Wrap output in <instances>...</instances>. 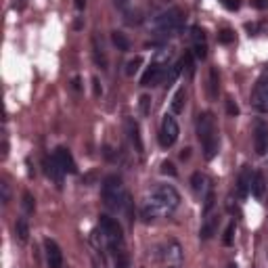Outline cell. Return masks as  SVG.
Segmentation results:
<instances>
[{"label": "cell", "mask_w": 268, "mask_h": 268, "mask_svg": "<svg viewBox=\"0 0 268 268\" xmlns=\"http://www.w3.org/2000/svg\"><path fill=\"white\" fill-rule=\"evenodd\" d=\"M143 65V57H134V59H130L128 63H126V76H134L139 72V67Z\"/></svg>", "instance_id": "cell-25"}, {"label": "cell", "mask_w": 268, "mask_h": 268, "mask_svg": "<svg viewBox=\"0 0 268 268\" xmlns=\"http://www.w3.org/2000/svg\"><path fill=\"white\" fill-rule=\"evenodd\" d=\"M235 231H237V225H235V220L233 222H229V227H227V231H225V237H222V243L227 245H233V237H235Z\"/></svg>", "instance_id": "cell-27"}, {"label": "cell", "mask_w": 268, "mask_h": 268, "mask_svg": "<svg viewBox=\"0 0 268 268\" xmlns=\"http://www.w3.org/2000/svg\"><path fill=\"white\" fill-rule=\"evenodd\" d=\"M183 24H185V13L178 7H172V9H168V11L160 13V15H155L149 21V32L155 38L166 40V38L174 36L178 30H181Z\"/></svg>", "instance_id": "cell-4"}, {"label": "cell", "mask_w": 268, "mask_h": 268, "mask_svg": "<svg viewBox=\"0 0 268 268\" xmlns=\"http://www.w3.org/2000/svg\"><path fill=\"white\" fill-rule=\"evenodd\" d=\"M95 243L99 248L111 250L114 254L124 250V233H122L120 222L107 214H103L99 218V231H95Z\"/></svg>", "instance_id": "cell-3"}, {"label": "cell", "mask_w": 268, "mask_h": 268, "mask_svg": "<svg viewBox=\"0 0 268 268\" xmlns=\"http://www.w3.org/2000/svg\"><path fill=\"white\" fill-rule=\"evenodd\" d=\"M21 199H24V210H26L28 214H32V212L36 210V199H34V195H32L30 191H26Z\"/></svg>", "instance_id": "cell-26"}, {"label": "cell", "mask_w": 268, "mask_h": 268, "mask_svg": "<svg viewBox=\"0 0 268 268\" xmlns=\"http://www.w3.org/2000/svg\"><path fill=\"white\" fill-rule=\"evenodd\" d=\"M252 5H254L256 9H260V11H262V9H266V7H268V0H254Z\"/></svg>", "instance_id": "cell-36"}, {"label": "cell", "mask_w": 268, "mask_h": 268, "mask_svg": "<svg viewBox=\"0 0 268 268\" xmlns=\"http://www.w3.org/2000/svg\"><path fill=\"white\" fill-rule=\"evenodd\" d=\"M101 195H103V204L109 208V210H114V212H124L130 220L134 216L132 212V204L134 201L130 199L124 183H122V178L118 174H111L107 176L105 181H103V189H101Z\"/></svg>", "instance_id": "cell-2"}, {"label": "cell", "mask_w": 268, "mask_h": 268, "mask_svg": "<svg viewBox=\"0 0 268 268\" xmlns=\"http://www.w3.org/2000/svg\"><path fill=\"white\" fill-rule=\"evenodd\" d=\"M15 235H17V239H19L21 243H26V241L30 239V225H28L26 218H19V220L15 222Z\"/></svg>", "instance_id": "cell-21"}, {"label": "cell", "mask_w": 268, "mask_h": 268, "mask_svg": "<svg viewBox=\"0 0 268 268\" xmlns=\"http://www.w3.org/2000/svg\"><path fill=\"white\" fill-rule=\"evenodd\" d=\"M252 105L262 111V114H266L268 111V72H264L260 76V80L256 82L254 91H252Z\"/></svg>", "instance_id": "cell-7"}, {"label": "cell", "mask_w": 268, "mask_h": 268, "mask_svg": "<svg viewBox=\"0 0 268 268\" xmlns=\"http://www.w3.org/2000/svg\"><path fill=\"white\" fill-rule=\"evenodd\" d=\"M233 40H235L233 30H222V32L218 34V42H220V44H231Z\"/></svg>", "instance_id": "cell-29"}, {"label": "cell", "mask_w": 268, "mask_h": 268, "mask_svg": "<svg viewBox=\"0 0 268 268\" xmlns=\"http://www.w3.org/2000/svg\"><path fill=\"white\" fill-rule=\"evenodd\" d=\"M162 174H168V176H176V168L172 162H164L162 164Z\"/></svg>", "instance_id": "cell-33"}, {"label": "cell", "mask_w": 268, "mask_h": 268, "mask_svg": "<svg viewBox=\"0 0 268 268\" xmlns=\"http://www.w3.org/2000/svg\"><path fill=\"white\" fill-rule=\"evenodd\" d=\"M141 11H134V13H130V11H126V24L128 26H139L141 24Z\"/></svg>", "instance_id": "cell-28"}, {"label": "cell", "mask_w": 268, "mask_h": 268, "mask_svg": "<svg viewBox=\"0 0 268 268\" xmlns=\"http://www.w3.org/2000/svg\"><path fill=\"white\" fill-rule=\"evenodd\" d=\"M254 149L258 155H266L268 151V124L264 120H256L254 124Z\"/></svg>", "instance_id": "cell-10"}, {"label": "cell", "mask_w": 268, "mask_h": 268, "mask_svg": "<svg viewBox=\"0 0 268 268\" xmlns=\"http://www.w3.org/2000/svg\"><path fill=\"white\" fill-rule=\"evenodd\" d=\"M220 93V76L216 67H210V74H208V97L210 101H216Z\"/></svg>", "instance_id": "cell-18"}, {"label": "cell", "mask_w": 268, "mask_h": 268, "mask_svg": "<svg viewBox=\"0 0 268 268\" xmlns=\"http://www.w3.org/2000/svg\"><path fill=\"white\" fill-rule=\"evenodd\" d=\"M191 42H193V55L204 61L208 57V44H206V34L201 28H193L191 30Z\"/></svg>", "instance_id": "cell-14"}, {"label": "cell", "mask_w": 268, "mask_h": 268, "mask_svg": "<svg viewBox=\"0 0 268 268\" xmlns=\"http://www.w3.org/2000/svg\"><path fill=\"white\" fill-rule=\"evenodd\" d=\"M227 268H237V264H229V266H227Z\"/></svg>", "instance_id": "cell-42"}, {"label": "cell", "mask_w": 268, "mask_h": 268, "mask_svg": "<svg viewBox=\"0 0 268 268\" xmlns=\"http://www.w3.org/2000/svg\"><path fill=\"white\" fill-rule=\"evenodd\" d=\"M160 256H162V260L166 264H172V266L181 264L183 262V248H181V243L174 241V239H168L160 248Z\"/></svg>", "instance_id": "cell-9"}, {"label": "cell", "mask_w": 268, "mask_h": 268, "mask_svg": "<svg viewBox=\"0 0 268 268\" xmlns=\"http://www.w3.org/2000/svg\"><path fill=\"white\" fill-rule=\"evenodd\" d=\"M197 139L204 149V158L214 160L218 153V132H216V122L210 111H201L197 116Z\"/></svg>", "instance_id": "cell-5"}, {"label": "cell", "mask_w": 268, "mask_h": 268, "mask_svg": "<svg viewBox=\"0 0 268 268\" xmlns=\"http://www.w3.org/2000/svg\"><path fill=\"white\" fill-rule=\"evenodd\" d=\"M126 134H128V141H130V145L134 147V151L137 153H143V137H141V128H139V124L134 122L132 118H128L126 120Z\"/></svg>", "instance_id": "cell-16"}, {"label": "cell", "mask_w": 268, "mask_h": 268, "mask_svg": "<svg viewBox=\"0 0 268 268\" xmlns=\"http://www.w3.org/2000/svg\"><path fill=\"white\" fill-rule=\"evenodd\" d=\"M93 57H95V63L101 67V70H107V57L103 53V47H99L97 38H93Z\"/></svg>", "instance_id": "cell-23"}, {"label": "cell", "mask_w": 268, "mask_h": 268, "mask_svg": "<svg viewBox=\"0 0 268 268\" xmlns=\"http://www.w3.org/2000/svg\"><path fill=\"white\" fill-rule=\"evenodd\" d=\"M55 160L59 162V166H61V170H63L65 174H76V172H78L76 160H74L72 151L67 149V147H57V149H55Z\"/></svg>", "instance_id": "cell-12"}, {"label": "cell", "mask_w": 268, "mask_h": 268, "mask_svg": "<svg viewBox=\"0 0 268 268\" xmlns=\"http://www.w3.org/2000/svg\"><path fill=\"white\" fill-rule=\"evenodd\" d=\"M84 7H86V0H76V9L78 11H84Z\"/></svg>", "instance_id": "cell-39"}, {"label": "cell", "mask_w": 268, "mask_h": 268, "mask_svg": "<svg viewBox=\"0 0 268 268\" xmlns=\"http://www.w3.org/2000/svg\"><path fill=\"white\" fill-rule=\"evenodd\" d=\"M227 114H229L231 118H235V116L239 114V107H237V103H235L231 97H227Z\"/></svg>", "instance_id": "cell-31"}, {"label": "cell", "mask_w": 268, "mask_h": 268, "mask_svg": "<svg viewBox=\"0 0 268 268\" xmlns=\"http://www.w3.org/2000/svg\"><path fill=\"white\" fill-rule=\"evenodd\" d=\"M130 3H132V0H114V5H116L118 9H122V11H126V9L130 7Z\"/></svg>", "instance_id": "cell-34"}, {"label": "cell", "mask_w": 268, "mask_h": 268, "mask_svg": "<svg viewBox=\"0 0 268 268\" xmlns=\"http://www.w3.org/2000/svg\"><path fill=\"white\" fill-rule=\"evenodd\" d=\"M74 88H76V91H80V78H74Z\"/></svg>", "instance_id": "cell-41"}, {"label": "cell", "mask_w": 268, "mask_h": 268, "mask_svg": "<svg viewBox=\"0 0 268 268\" xmlns=\"http://www.w3.org/2000/svg\"><path fill=\"white\" fill-rule=\"evenodd\" d=\"M264 191H266L264 174H262V172H254V178H252V195H254L256 199H262V197H264Z\"/></svg>", "instance_id": "cell-20"}, {"label": "cell", "mask_w": 268, "mask_h": 268, "mask_svg": "<svg viewBox=\"0 0 268 268\" xmlns=\"http://www.w3.org/2000/svg\"><path fill=\"white\" fill-rule=\"evenodd\" d=\"M168 70H172V67H166V65H162V63H158V61H151V65L147 67V72H145L143 78H141V86H143V88H149V86L162 84V82L166 80V76H168Z\"/></svg>", "instance_id": "cell-8"}, {"label": "cell", "mask_w": 268, "mask_h": 268, "mask_svg": "<svg viewBox=\"0 0 268 268\" xmlns=\"http://www.w3.org/2000/svg\"><path fill=\"white\" fill-rule=\"evenodd\" d=\"M26 7V0H15V9H24Z\"/></svg>", "instance_id": "cell-40"}, {"label": "cell", "mask_w": 268, "mask_h": 268, "mask_svg": "<svg viewBox=\"0 0 268 268\" xmlns=\"http://www.w3.org/2000/svg\"><path fill=\"white\" fill-rule=\"evenodd\" d=\"M0 193H3V204L7 206L11 201V191H9V185L7 183H0Z\"/></svg>", "instance_id": "cell-32"}, {"label": "cell", "mask_w": 268, "mask_h": 268, "mask_svg": "<svg viewBox=\"0 0 268 268\" xmlns=\"http://www.w3.org/2000/svg\"><path fill=\"white\" fill-rule=\"evenodd\" d=\"M252 178H254L252 168L243 166L239 176H237V193H239V197H248L252 193Z\"/></svg>", "instance_id": "cell-15"}, {"label": "cell", "mask_w": 268, "mask_h": 268, "mask_svg": "<svg viewBox=\"0 0 268 268\" xmlns=\"http://www.w3.org/2000/svg\"><path fill=\"white\" fill-rule=\"evenodd\" d=\"M139 107H141V114H143V116H149V109H151V97H149V95H143L141 101H139Z\"/></svg>", "instance_id": "cell-30"}, {"label": "cell", "mask_w": 268, "mask_h": 268, "mask_svg": "<svg viewBox=\"0 0 268 268\" xmlns=\"http://www.w3.org/2000/svg\"><path fill=\"white\" fill-rule=\"evenodd\" d=\"M189 158H191V149H183V151H181V160L187 162Z\"/></svg>", "instance_id": "cell-38"}, {"label": "cell", "mask_w": 268, "mask_h": 268, "mask_svg": "<svg viewBox=\"0 0 268 268\" xmlns=\"http://www.w3.org/2000/svg\"><path fill=\"white\" fill-rule=\"evenodd\" d=\"M185 101H187L185 88H178L176 95L172 97V111H174V114H183V111H185Z\"/></svg>", "instance_id": "cell-22"}, {"label": "cell", "mask_w": 268, "mask_h": 268, "mask_svg": "<svg viewBox=\"0 0 268 268\" xmlns=\"http://www.w3.org/2000/svg\"><path fill=\"white\" fill-rule=\"evenodd\" d=\"M191 187H193L195 195H197V197H201V199H206V195L210 193L208 178H206L204 174H201V172H195V174L191 176Z\"/></svg>", "instance_id": "cell-17"}, {"label": "cell", "mask_w": 268, "mask_h": 268, "mask_svg": "<svg viewBox=\"0 0 268 268\" xmlns=\"http://www.w3.org/2000/svg\"><path fill=\"white\" fill-rule=\"evenodd\" d=\"M178 206H181V193H178L172 185H158L145 197L143 206H141V216L147 222L158 220V218H166V216L174 214Z\"/></svg>", "instance_id": "cell-1"}, {"label": "cell", "mask_w": 268, "mask_h": 268, "mask_svg": "<svg viewBox=\"0 0 268 268\" xmlns=\"http://www.w3.org/2000/svg\"><path fill=\"white\" fill-rule=\"evenodd\" d=\"M245 30H248L250 32V36H254V34H258V24H248V26H245Z\"/></svg>", "instance_id": "cell-37"}, {"label": "cell", "mask_w": 268, "mask_h": 268, "mask_svg": "<svg viewBox=\"0 0 268 268\" xmlns=\"http://www.w3.org/2000/svg\"><path fill=\"white\" fill-rule=\"evenodd\" d=\"M42 166H44V174H47L51 181L61 189V187H63V176H65V172L61 170L59 162L55 160V155H53V158H44V160H42Z\"/></svg>", "instance_id": "cell-13"}, {"label": "cell", "mask_w": 268, "mask_h": 268, "mask_svg": "<svg viewBox=\"0 0 268 268\" xmlns=\"http://www.w3.org/2000/svg\"><path fill=\"white\" fill-rule=\"evenodd\" d=\"M44 254H47L49 268H63V252L55 239H51V237L44 239Z\"/></svg>", "instance_id": "cell-11"}, {"label": "cell", "mask_w": 268, "mask_h": 268, "mask_svg": "<svg viewBox=\"0 0 268 268\" xmlns=\"http://www.w3.org/2000/svg\"><path fill=\"white\" fill-rule=\"evenodd\" d=\"M111 42H114L116 47H118V51H122V53L130 51V40L122 32H111Z\"/></svg>", "instance_id": "cell-24"}, {"label": "cell", "mask_w": 268, "mask_h": 268, "mask_svg": "<svg viewBox=\"0 0 268 268\" xmlns=\"http://www.w3.org/2000/svg\"><path fill=\"white\" fill-rule=\"evenodd\" d=\"M178 134H181V128H178V122L172 114H166L162 120V128H160V145L162 147H172L178 141Z\"/></svg>", "instance_id": "cell-6"}, {"label": "cell", "mask_w": 268, "mask_h": 268, "mask_svg": "<svg viewBox=\"0 0 268 268\" xmlns=\"http://www.w3.org/2000/svg\"><path fill=\"white\" fill-rule=\"evenodd\" d=\"M216 229H218V216L206 214V220H204L201 231H199V237H201V239H212V237L216 235Z\"/></svg>", "instance_id": "cell-19"}, {"label": "cell", "mask_w": 268, "mask_h": 268, "mask_svg": "<svg viewBox=\"0 0 268 268\" xmlns=\"http://www.w3.org/2000/svg\"><path fill=\"white\" fill-rule=\"evenodd\" d=\"M93 88H95V97H101L103 95V88L99 84V78H93Z\"/></svg>", "instance_id": "cell-35"}]
</instances>
